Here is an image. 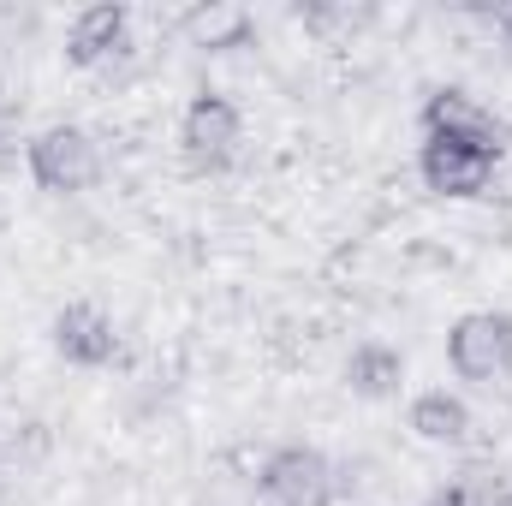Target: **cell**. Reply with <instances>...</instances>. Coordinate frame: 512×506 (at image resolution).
I'll use <instances>...</instances> for the list:
<instances>
[{"label":"cell","instance_id":"cell-6","mask_svg":"<svg viewBox=\"0 0 512 506\" xmlns=\"http://www.w3.org/2000/svg\"><path fill=\"white\" fill-rule=\"evenodd\" d=\"M262 495L274 506H334L340 483L316 447H274L262 459Z\"/></svg>","mask_w":512,"mask_h":506},{"label":"cell","instance_id":"cell-13","mask_svg":"<svg viewBox=\"0 0 512 506\" xmlns=\"http://www.w3.org/2000/svg\"><path fill=\"white\" fill-rule=\"evenodd\" d=\"M501 30H507V36H512V6H507V12H501Z\"/></svg>","mask_w":512,"mask_h":506},{"label":"cell","instance_id":"cell-1","mask_svg":"<svg viewBox=\"0 0 512 506\" xmlns=\"http://www.w3.org/2000/svg\"><path fill=\"white\" fill-rule=\"evenodd\" d=\"M24 167H30V179H36L48 197H78V191L96 185L102 149H96V137L84 126H66V120H60V126H42L30 137Z\"/></svg>","mask_w":512,"mask_h":506},{"label":"cell","instance_id":"cell-11","mask_svg":"<svg viewBox=\"0 0 512 506\" xmlns=\"http://www.w3.org/2000/svg\"><path fill=\"white\" fill-rule=\"evenodd\" d=\"M245 30H251V18L239 6H203V12H191V36L203 48H233Z\"/></svg>","mask_w":512,"mask_h":506},{"label":"cell","instance_id":"cell-9","mask_svg":"<svg viewBox=\"0 0 512 506\" xmlns=\"http://www.w3.org/2000/svg\"><path fill=\"white\" fill-rule=\"evenodd\" d=\"M471 429H477V423H471V405H465L459 393L429 387V393L411 399V435H417V441H429V447H465Z\"/></svg>","mask_w":512,"mask_h":506},{"label":"cell","instance_id":"cell-7","mask_svg":"<svg viewBox=\"0 0 512 506\" xmlns=\"http://www.w3.org/2000/svg\"><path fill=\"white\" fill-rule=\"evenodd\" d=\"M48 334H54V352H60L72 370H102V364H114V352H120L114 316H108L102 304H90V298L54 310V328H48Z\"/></svg>","mask_w":512,"mask_h":506},{"label":"cell","instance_id":"cell-4","mask_svg":"<svg viewBox=\"0 0 512 506\" xmlns=\"http://www.w3.org/2000/svg\"><path fill=\"white\" fill-rule=\"evenodd\" d=\"M239 143H245V120H239V108H233L227 96H215V90L191 96V108H185V120H179V155H185L197 173L233 167V161H239Z\"/></svg>","mask_w":512,"mask_h":506},{"label":"cell","instance_id":"cell-10","mask_svg":"<svg viewBox=\"0 0 512 506\" xmlns=\"http://www.w3.org/2000/svg\"><path fill=\"white\" fill-rule=\"evenodd\" d=\"M346 387L358 393V399H393L399 393V381H405V358L382 346V340H364V346H352L346 352Z\"/></svg>","mask_w":512,"mask_h":506},{"label":"cell","instance_id":"cell-2","mask_svg":"<svg viewBox=\"0 0 512 506\" xmlns=\"http://www.w3.org/2000/svg\"><path fill=\"white\" fill-rule=\"evenodd\" d=\"M447 364L459 381L495 387L512 376V316L507 310H465L447 328Z\"/></svg>","mask_w":512,"mask_h":506},{"label":"cell","instance_id":"cell-3","mask_svg":"<svg viewBox=\"0 0 512 506\" xmlns=\"http://www.w3.org/2000/svg\"><path fill=\"white\" fill-rule=\"evenodd\" d=\"M417 126H423V137H453V143H471V149H483V155H495V161H501V149H507V120H501L495 108H483V102H477L471 90H459V84L429 90L423 108H417Z\"/></svg>","mask_w":512,"mask_h":506},{"label":"cell","instance_id":"cell-5","mask_svg":"<svg viewBox=\"0 0 512 506\" xmlns=\"http://www.w3.org/2000/svg\"><path fill=\"white\" fill-rule=\"evenodd\" d=\"M417 173H423V185H429L435 197L471 203V197H483V191L495 185V155H483V149H471V143H453V137H423Z\"/></svg>","mask_w":512,"mask_h":506},{"label":"cell","instance_id":"cell-8","mask_svg":"<svg viewBox=\"0 0 512 506\" xmlns=\"http://www.w3.org/2000/svg\"><path fill=\"white\" fill-rule=\"evenodd\" d=\"M126 48V6L102 0V6H84L66 30V60L72 66H102L108 54Z\"/></svg>","mask_w":512,"mask_h":506},{"label":"cell","instance_id":"cell-12","mask_svg":"<svg viewBox=\"0 0 512 506\" xmlns=\"http://www.w3.org/2000/svg\"><path fill=\"white\" fill-rule=\"evenodd\" d=\"M423 506H483V501H477V489H441V495H429Z\"/></svg>","mask_w":512,"mask_h":506}]
</instances>
